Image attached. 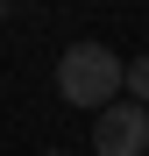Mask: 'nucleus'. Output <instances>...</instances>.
<instances>
[{"label":"nucleus","instance_id":"obj_2","mask_svg":"<svg viewBox=\"0 0 149 156\" xmlns=\"http://www.w3.org/2000/svg\"><path fill=\"white\" fill-rule=\"evenodd\" d=\"M92 156H149V107L114 99L92 114Z\"/></svg>","mask_w":149,"mask_h":156},{"label":"nucleus","instance_id":"obj_4","mask_svg":"<svg viewBox=\"0 0 149 156\" xmlns=\"http://www.w3.org/2000/svg\"><path fill=\"white\" fill-rule=\"evenodd\" d=\"M0 21H7V0H0Z\"/></svg>","mask_w":149,"mask_h":156},{"label":"nucleus","instance_id":"obj_3","mask_svg":"<svg viewBox=\"0 0 149 156\" xmlns=\"http://www.w3.org/2000/svg\"><path fill=\"white\" fill-rule=\"evenodd\" d=\"M121 92H128L135 107H149V50H142V57H128V78H121Z\"/></svg>","mask_w":149,"mask_h":156},{"label":"nucleus","instance_id":"obj_1","mask_svg":"<svg viewBox=\"0 0 149 156\" xmlns=\"http://www.w3.org/2000/svg\"><path fill=\"white\" fill-rule=\"evenodd\" d=\"M121 78H128V57H114L107 43H71L57 57V99L64 107H114L121 99Z\"/></svg>","mask_w":149,"mask_h":156}]
</instances>
